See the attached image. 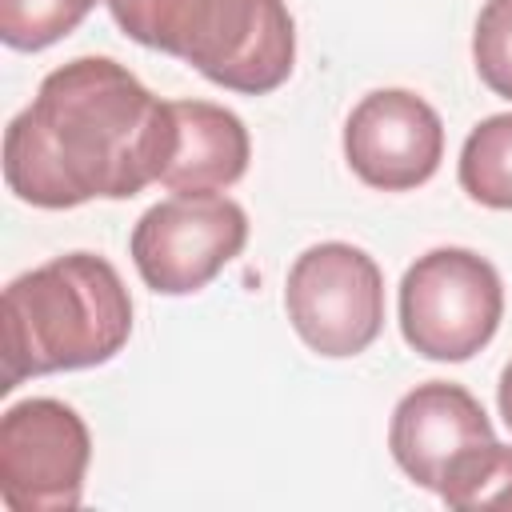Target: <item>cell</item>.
<instances>
[{
	"instance_id": "cell-1",
	"label": "cell",
	"mask_w": 512,
	"mask_h": 512,
	"mask_svg": "<svg viewBox=\"0 0 512 512\" xmlns=\"http://www.w3.org/2000/svg\"><path fill=\"white\" fill-rule=\"evenodd\" d=\"M176 148L172 104L112 56L48 72L4 132V180L32 208L128 200L164 176Z\"/></svg>"
},
{
	"instance_id": "cell-2",
	"label": "cell",
	"mask_w": 512,
	"mask_h": 512,
	"mask_svg": "<svg viewBox=\"0 0 512 512\" xmlns=\"http://www.w3.org/2000/svg\"><path fill=\"white\" fill-rule=\"evenodd\" d=\"M128 336L132 296L120 272L92 252L56 256L4 288L0 392L28 376L108 364Z\"/></svg>"
},
{
	"instance_id": "cell-3",
	"label": "cell",
	"mask_w": 512,
	"mask_h": 512,
	"mask_svg": "<svg viewBox=\"0 0 512 512\" xmlns=\"http://www.w3.org/2000/svg\"><path fill=\"white\" fill-rule=\"evenodd\" d=\"M120 32L192 64L204 80L264 96L296 64V24L284 0H104Z\"/></svg>"
},
{
	"instance_id": "cell-4",
	"label": "cell",
	"mask_w": 512,
	"mask_h": 512,
	"mask_svg": "<svg viewBox=\"0 0 512 512\" xmlns=\"http://www.w3.org/2000/svg\"><path fill=\"white\" fill-rule=\"evenodd\" d=\"M500 272L472 248H432L400 280V332L428 360H468L500 328Z\"/></svg>"
},
{
	"instance_id": "cell-5",
	"label": "cell",
	"mask_w": 512,
	"mask_h": 512,
	"mask_svg": "<svg viewBox=\"0 0 512 512\" xmlns=\"http://www.w3.org/2000/svg\"><path fill=\"white\" fill-rule=\"evenodd\" d=\"M284 308L312 352L328 360L360 356L384 328V276L356 244H312L288 268Z\"/></svg>"
},
{
	"instance_id": "cell-6",
	"label": "cell",
	"mask_w": 512,
	"mask_h": 512,
	"mask_svg": "<svg viewBox=\"0 0 512 512\" xmlns=\"http://www.w3.org/2000/svg\"><path fill=\"white\" fill-rule=\"evenodd\" d=\"M248 244V216L216 192H176L132 228V264L160 296H188L216 280Z\"/></svg>"
},
{
	"instance_id": "cell-7",
	"label": "cell",
	"mask_w": 512,
	"mask_h": 512,
	"mask_svg": "<svg viewBox=\"0 0 512 512\" xmlns=\"http://www.w3.org/2000/svg\"><path fill=\"white\" fill-rule=\"evenodd\" d=\"M92 460L88 424L52 396L20 400L0 420V500L12 512H72Z\"/></svg>"
},
{
	"instance_id": "cell-8",
	"label": "cell",
	"mask_w": 512,
	"mask_h": 512,
	"mask_svg": "<svg viewBox=\"0 0 512 512\" xmlns=\"http://www.w3.org/2000/svg\"><path fill=\"white\" fill-rule=\"evenodd\" d=\"M344 156L368 188L408 192L436 176L444 160V124L424 96L380 88L348 112Z\"/></svg>"
},
{
	"instance_id": "cell-9",
	"label": "cell",
	"mask_w": 512,
	"mask_h": 512,
	"mask_svg": "<svg viewBox=\"0 0 512 512\" xmlns=\"http://www.w3.org/2000/svg\"><path fill=\"white\" fill-rule=\"evenodd\" d=\"M492 440V420L484 416L480 400L448 380L416 384L408 396H400L388 424L392 460L412 484L428 492H440L452 464Z\"/></svg>"
},
{
	"instance_id": "cell-10",
	"label": "cell",
	"mask_w": 512,
	"mask_h": 512,
	"mask_svg": "<svg viewBox=\"0 0 512 512\" xmlns=\"http://www.w3.org/2000/svg\"><path fill=\"white\" fill-rule=\"evenodd\" d=\"M176 148L160 176L172 192H224L248 172L252 140L236 112L208 100H176Z\"/></svg>"
},
{
	"instance_id": "cell-11",
	"label": "cell",
	"mask_w": 512,
	"mask_h": 512,
	"mask_svg": "<svg viewBox=\"0 0 512 512\" xmlns=\"http://www.w3.org/2000/svg\"><path fill=\"white\" fill-rule=\"evenodd\" d=\"M460 188L484 204L512 212V112L480 120L460 148Z\"/></svg>"
},
{
	"instance_id": "cell-12",
	"label": "cell",
	"mask_w": 512,
	"mask_h": 512,
	"mask_svg": "<svg viewBox=\"0 0 512 512\" xmlns=\"http://www.w3.org/2000/svg\"><path fill=\"white\" fill-rule=\"evenodd\" d=\"M436 496L448 508H512V448L500 440L472 448L452 464Z\"/></svg>"
},
{
	"instance_id": "cell-13",
	"label": "cell",
	"mask_w": 512,
	"mask_h": 512,
	"mask_svg": "<svg viewBox=\"0 0 512 512\" xmlns=\"http://www.w3.org/2000/svg\"><path fill=\"white\" fill-rule=\"evenodd\" d=\"M84 16L88 8L76 0H0V40L16 52H40L76 32Z\"/></svg>"
},
{
	"instance_id": "cell-14",
	"label": "cell",
	"mask_w": 512,
	"mask_h": 512,
	"mask_svg": "<svg viewBox=\"0 0 512 512\" xmlns=\"http://www.w3.org/2000/svg\"><path fill=\"white\" fill-rule=\"evenodd\" d=\"M472 60L480 80L512 100V0H488L476 16L472 32Z\"/></svg>"
},
{
	"instance_id": "cell-15",
	"label": "cell",
	"mask_w": 512,
	"mask_h": 512,
	"mask_svg": "<svg viewBox=\"0 0 512 512\" xmlns=\"http://www.w3.org/2000/svg\"><path fill=\"white\" fill-rule=\"evenodd\" d=\"M496 404H500L504 424L512 428V360H508V364H504V372H500V384H496Z\"/></svg>"
},
{
	"instance_id": "cell-16",
	"label": "cell",
	"mask_w": 512,
	"mask_h": 512,
	"mask_svg": "<svg viewBox=\"0 0 512 512\" xmlns=\"http://www.w3.org/2000/svg\"><path fill=\"white\" fill-rule=\"evenodd\" d=\"M76 4H84V8H88V12H92V8H96V4H100V0H76Z\"/></svg>"
}]
</instances>
